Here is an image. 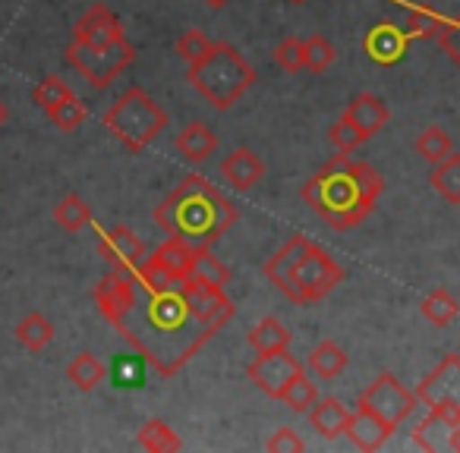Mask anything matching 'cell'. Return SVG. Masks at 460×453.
<instances>
[{
	"mask_svg": "<svg viewBox=\"0 0 460 453\" xmlns=\"http://www.w3.org/2000/svg\"><path fill=\"white\" fill-rule=\"evenodd\" d=\"M281 400L288 403L294 413H309V409L319 403V388H315V384L306 378V371H303L300 378H294V381H290V388L284 390Z\"/></svg>",
	"mask_w": 460,
	"mask_h": 453,
	"instance_id": "obj_34",
	"label": "cell"
},
{
	"mask_svg": "<svg viewBox=\"0 0 460 453\" xmlns=\"http://www.w3.org/2000/svg\"><path fill=\"white\" fill-rule=\"evenodd\" d=\"M221 177L227 179L230 189L250 192L252 186L265 179V161L259 158L252 148H234V152L221 161Z\"/></svg>",
	"mask_w": 460,
	"mask_h": 453,
	"instance_id": "obj_14",
	"label": "cell"
},
{
	"mask_svg": "<svg viewBox=\"0 0 460 453\" xmlns=\"http://www.w3.org/2000/svg\"><path fill=\"white\" fill-rule=\"evenodd\" d=\"M139 447L148 453H177L183 450V440H180V434L167 422L152 419L139 428Z\"/></svg>",
	"mask_w": 460,
	"mask_h": 453,
	"instance_id": "obj_25",
	"label": "cell"
},
{
	"mask_svg": "<svg viewBox=\"0 0 460 453\" xmlns=\"http://www.w3.org/2000/svg\"><path fill=\"white\" fill-rule=\"evenodd\" d=\"M328 139H332V145L338 148V152H347V154H353L359 145H363L369 135L363 133V129L357 126V123H350L344 114L338 117V123H334L332 129H328Z\"/></svg>",
	"mask_w": 460,
	"mask_h": 453,
	"instance_id": "obj_35",
	"label": "cell"
},
{
	"mask_svg": "<svg viewBox=\"0 0 460 453\" xmlns=\"http://www.w3.org/2000/svg\"><path fill=\"white\" fill-rule=\"evenodd\" d=\"M192 277L205 283H215V287H227L230 283V268L217 256H211L208 249L196 252V265H192Z\"/></svg>",
	"mask_w": 460,
	"mask_h": 453,
	"instance_id": "obj_33",
	"label": "cell"
},
{
	"mask_svg": "<svg viewBox=\"0 0 460 453\" xmlns=\"http://www.w3.org/2000/svg\"><path fill=\"white\" fill-rule=\"evenodd\" d=\"M265 450L269 453H288V450L300 453V450H306V440H303L294 428H278V431L265 440Z\"/></svg>",
	"mask_w": 460,
	"mask_h": 453,
	"instance_id": "obj_39",
	"label": "cell"
},
{
	"mask_svg": "<svg viewBox=\"0 0 460 453\" xmlns=\"http://www.w3.org/2000/svg\"><path fill=\"white\" fill-rule=\"evenodd\" d=\"M334 57H338V51H334V45L325 35H309V39H303V66H306L309 73H325L328 66L334 64Z\"/></svg>",
	"mask_w": 460,
	"mask_h": 453,
	"instance_id": "obj_32",
	"label": "cell"
},
{
	"mask_svg": "<svg viewBox=\"0 0 460 453\" xmlns=\"http://www.w3.org/2000/svg\"><path fill=\"white\" fill-rule=\"evenodd\" d=\"M341 281H344V268H341L322 246L309 243V249L300 256V262L290 268L281 293L288 296L294 306H313V302L325 300Z\"/></svg>",
	"mask_w": 460,
	"mask_h": 453,
	"instance_id": "obj_6",
	"label": "cell"
},
{
	"mask_svg": "<svg viewBox=\"0 0 460 453\" xmlns=\"http://www.w3.org/2000/svg\"><path fill=\"white\" fill-rule=\"evenodd\" d=\"M85 117H89V108H85L83 98H79L76 91H73L70 98H64L58 108L48 110V120H51L60 133H76V129L85 123Z\"/></svg>",
	"mask_w": 460,
	"mask_h": 453,
	"instance_id": "obj_30",
	"label": "cell"
},
{
	"mask_svg": "<svg viewBox=\"0 0 460 453\" xmlns=\"http://www.w3.org/2000/svg\"><path fill=\"white\" fill-rule=\"evenodd\" d=\"M290 340H294V334H290V327L284 325V321L278 318H262L256 327L250 331V346L256 353H275V350H288Z\"/></svg>",
	"mask_w": 460,
	"mask_h": 453,
	"instance_id": "obj_24",
	"label": "cell"
},
{
	"mask_svg": "<svg viewBox=\"0 0 460 453\" xmlns=\"http://www.w3.org/2000/svg\"><path fill=\"white\" fill-rule=\"evenodd\" d=\"M438 41L447 57L460 66V13L454 16V20H445V26H441V32H438Z\"/></svg>",
	"mask_w": 460,
	"mask_h": 453,
	"instance_id": "obj_40",
	"label": "cell"
},
{
	"mask_svg": "<svg viewBox=\"0 0 460 453\" xmlns=\"http://www.w3.org/2000/svg\"><path fill=\"white\" fill-rule=\"evenodd\" d=\"M420 309H422V315H426L429 325H435V327H447L460 315V302L454 300V296L447 293L445 287L432 290V293L422 300Z\"/></svg>",
	"mask_w": 460,
	"mask_h": 453,
	"instance_id": "obj_29",
	"label": "cell"
},
{
	"mask_svg": "<svg viewBox=\"0 0 460 453\" xmlns=\"http://www.w3.org/2000/svg\"><path fill=\"white\" fill-rule=\"evenodd\" d=\"M451 425H454V422H447L445 415H438V413H432V409H429L426 419L416 425L413 444L422 447V450H429V453L441 450V447H447V434H451Z\"/></svg>",
	"mask_w": 460,
	"mask_h": 453,
	"instance_id": "obj_28",
	"label": "cell"
},
{
	"mask_svg": "<svg viewBox=\"0 0 460 453\" xmlns=\"http://www.w3.org/2000/svg\"><path fill=\"white\" fill-rule=\"evenodd\" d=\"M16 340L26 346L29 353H41L54 340V325L41 312H29L26 318L16 325Z\"/></svg>",
	"mask_w": 460,
	"mask_h": 453,
	"instance_id": "obj_27",
	"label": "cell"
},
{
	"mask_svg": "<svg viewBox=\"0 0 460 453\" xmlns=\"http://www.w3.org/2000/svg\"><path fill=\"white\" fill-rule=\"evenodd\" d=\"M252 83L256 70L230 41H211L208 54L190 66V85L215 110L234 108L252 89Z\"/></svg>",
	"mask_w": 460,
	"mask_h": 453,
	"instance_id": "obj_4",
	"label": "cell"
},
{
	"mask_svg": "<svg viewBox=\"0 0 460 453\" xmlns=\"http://www.w3.org/2000/svg\"><path fill=\"white\" fill-rule=\"evenodd\" d=\"M382 189L385 179L376 167L338 152L303 183L300 196L334 231H350L372 214Z\"/></svg>",
	"mask_w": 460,
	"mask_h": 453,
	"instance_id": "obj_2",
	"label": "cell"
},
{
	"mask_svg": "<svg viewBox=\"0 0 460 453\" xmlns=\"http://www.w3.org/2000/svg\"><path fill=\"white\" fill-rule=\"evenodd\" d=\"M416 152H420V158L429 161V164H438V161H445L447 154L454 152V142L441 126H426L420 133V139H416Z\"/></svg>",
	"mask_w": 460,
	"mask_h": 453,
	"instance_id": "obj_31",
	"label": "cell"
},
{
	"mask_svg": "<svg viewBox=\"0 0 460 453\" xmlns=\"http://www.w3.org/2000/svg\"><path fill=\"white\" fill-rule=\"evenodd\" d=\"M120 39H127L120 16L104 4H92L73 26V41H79V45H111Z\"/></svg>",
	"mask_w": 460,
	"mask_h": 453,
	"instance_id": "obj_12",
	"label": "cell"
},
{
	"mask_svg": "<svg viewBox=\"0 0 460 453\" xmlns=\"http://www.w3.org/2000/svg\"><path fill=\"white\" fill-rule=\"evenodd\" d=\"M95 231H98V252H102V258L111 268H136V265L146 262L148 256L146 243L129 231L127 223H117L111 231L95 227Z\"/></svg>",
	"mask_w": 460,
	"mask_h": 453,
	"instance_id": "obj_11",
	"label": "cell"
},
{
	"mask_svg": "<svg viewBox=\"0 0 460 453\" xmlns=\"http://www.w3.org/2000/svg\"><path fill=\"white\" fill-rule=\"evenodd\" d=\"M347 438L357 450L363 453H372L378 447H385V440L394 434V425H388L385 419H378L372 409L366 406H357V413H350V422H347Z\"/></svg>",
	"mask_w": 460,
	"mask_h": 453,
	"instance_id": "obj_15",
	"label": "cell"
},
{
	"mask_svg": "<svg viewBox=\"0 0 460 453\" xmlns=\"http://www.w3.org/2000/svg\"><path fill=\"white\" fill-rule=\"evenodd\" d=\"M288 4H306V0H288Z\"/></svg>",
	"mask_w": 460,
	"mask_h": 453,
	"instance_id": "obj_44",
	"label": "cell"
},
{
	"mask_svg": "<svg viewBox=\"0 0 460 453\" xmlns=\"http://www.w3.org/2000/svg\"><path fill=\"white\" fill-rule=\"evenodd\" d=\"M429 183H432V189L438 192L447 205H460V154L451 152L445 161L432 164Z\"/></svg>",
	"mask_w": 460,
	"mask_h": 453,
	"instance_id": "obj_22",
	"label": "cell"
},
{
	"mask_svg": "<svg viewBox=\"0 0 460 453\" xmlns=\"http://www.w3.org/2000/svg\"><path fill=\"white\" fill-rule=\"evenodd\" d=\"M416 403H420L416 390L403 388V384L397 381V375H378L376 381H372L369 388H366L363 394H359L357 406L372 409V413H376L378 419H385L388 425L397 428L403 419H407L410 413H413Z\"/></svg>",
	"mask_w": 460,
	"mask_h": 453,
	"instance_id": "obj_9",
	"label": "cell"
},
{
	"mask_svg": "<svg viewBox=\"0 0 460 453\" xmlns=\"http://www.w3.org/2000/svg\"><path fill=\"white\" fill-rule=\"evenodd\" d=\"M173 148H177V154L183 161H190V164H202L208 154H215L217 148V135L211 133L208 123L196 120L190 123V126H183L177 133V139H173Z\"/></svg>",
	"mask_w": 460,
	"mask_h": 453,
	"instance_id": "obj_17",
	"label": "cell"
},
{
	"mask_svg": "<svg viewBox=\"0 0 460 453\" xmlns=\"http://www.w3.org/2000/svg\"><path fill=\"white\" fill-rule=\"evenodd\" d=\"M275 60H278V66H281V70H288V73L306 70V66H303V39L288 35V39L275 48Z\"/></svg>",
	"mask_w": 460,
	"mask_h": 453,
	"instance_id": "obj_38",
	"label": "cell"
},
{
	"mask_svg": "<svg viewBox=\"0 0 460 453\" xmlns=\"http://www.w3.org/2000/svg\"><path fill=\"white\" fill-rule=\"evenodd\" d=\"M347 362H350V356H347L344 346L334 344V340H322V344H315L313 353H309L306 369L313 371V375H319V378H325V381H332V378L344 375Z\"/></svg>",
	"mask_w": 460,
	"mask_h": 453,
	"instance_id": "obj_20",
	"label": "cell"
},
{
	"mask_svg": "<svg viewBox=\"0 0 460 453\" xmlns=\"http://www.w3.org/2000/svg\"><path fill=\"white\" fill-rule=\"evenodd\" d=\"M344 117L350 123H357L359 129H363L366 135H376V133H382L385 126H388V120H391V110H388V104L382 101L378 95H357L350 104H347V110H344Z\"/></svg>",
	"mask_w": 460,
	"mask_h": 453,
	"instance_id": "obj_16",
	"label": "cell"
},
{
	"mask_svg": "<svg viewBox=\"0 0 460 453\" xmlns=\"http://www.w3.org/2000/svg\"><path fill=\"white\" fill-rule=\"evenodd\" d=\"M102 123L127 152L139 154L142 148L152 145L161 135V129L167 126V114L146 89L129 85V89L104 110Z\"/></svg>",
	"mask_w": 460,
	"mask_h": 453,
	"instance_id": "obj_5",
	"label": "cell"
},
{
	"mask_svg": "<svg viewBox=\"0 0 460 453\" xmlns=\"http://www.w3.org/2000/svg\"><path fill=\"white\" fill-rule=\"evenodd\" d=\"M208 48H211V41H208V35H205L202 29H186V32L180 35V41H177V54H180V60H183L186 66L199 64V60L208 54Z\"/></svg>",
	"mask_w": 460,
	"mask_h": 453,
	"instance_id": "obj_37",
	"label": "cell"
},
{
	"mask_svg": "<svg viewBox=\"0 0 460 453\" xmlns=\"http://www.w3.org/2000/svg\"><path fill=\"white\" fill-rule=\"evenodd\" d=\"M104 375H108V369H104V362L95 353H79V356L66 365V378H70L73 388L83 390V394H92V390L104 381Z\"/></svg>",
	"mask_w": 460,
	"mask_h": 453,
	"instance_id": "obj_23",
	"label": "cell"
},
{
	"mask_svg": "<svg viewBox=\"0 0 460 453\" xmlns=\"http://www.w3.org/2000/svg\"><path fill=\"white\" fill-rule=\"evenodd\" d=\"M133 60H136V48L127 39L111 41V45H79V41H73L66 48V64L76 73H83L85 83L98 91L108 89Z\"/></svg>",
	"mask_w": 460,
	"mask_h": 453,
	"instance_id": "obj_7",
	"label": "cell"
},
{
	"mask_svg": "<svg viewBox=\"0 0 460 453\" xmlns=\"http://www.w3.org/2000/svg\"><path fill=\"white\" fill-rule=\"evenodd\" d=\"M447 447L460 453V422H454V425H451V434H447Z\"/></svg>",
	"mask_w": 460,
	"mask_h": 453,
	"instance_id": "obj_41",
	"label": "cell"
},
{
	"mask_svg": "<svg viewBox=\"0 0 460 453\" xmlns=\"http://www.w3.org/2000/svg\"><path fill=\"white\" fill-rule=\"evenodd\" d=\"M250 381L262 390L271 400H281L284 390L290 388L294 378L303 375V362L296 356H290V350H275V353H256V359L246 369Z\"/></svg>",
	"mask_w": 460,
	"mask_h": 453,
	"instance_id": "obj_10",
	"label": "cell"
},
{
	"mask_svg": "<svg viewBox=\"0 0 460 453\" xmlns=\"http://www.w3.org/2000/svg\"><path fill=\"white\" fill-rule=\"evenodd\" d=\"M7 120H10V108L4 101H0V129L7 126Z\"/></svg>",
	"mask_w": 460,
	"mask_h": 453,
	"instance_id": "obj_42",
	"label": "cell"
},
{
	"mask_svg": "<svg viewBox=\"0 0 460 453\" xmlns=\"http://www.w3.org/2000/svg\"><path fill=\"white\" fill-rule=\"evenodd\" d=\"M347 422H350V409L338 400V396H319L313 409H309V425L313 431H319L322 438L334 440L347 431Z\"/></svg>",
	"mask_w": 460,
	"mask_h": 453,
	"instance_id": "obj_18",
	"label": "cell"
},
{
	"mask_svg": "<svg viewBox=\"0 0 460 453\" xmlns=\"http://www.w3.org/2000/svg\"><path fill=\"white\" fill-rule=\"evenodd\" d=\"M202 4H208L211 10H221V7H227L230 0H202Z\"/></svg>",
	"mask_w": 460,
	"mask_h": 453,
	"instance_id": "obj_43",
	"label": "cell"
},
{
	"mask_svg": "<svg viewBox=\"0 0 460 453\" xmlns=\"http://www.w3.org/2000/svg\"><path fill=\"white\" fill-rule=\"evenodd\" d=\"M73 95V89L64 83L60 76H45L39 85H35V91H32V98H35V104H39L41 110H51V108H58L64 98H70Z\"/></svg>",
	"mask_w": 460,
	"mask_h": 453,
	"instance_id": "obj_36",
	"label": "cell"
},
{
	"mask_svg": "<svg viewBox=\"0 0 460 453\" xmlns=\"http://www.w3.org/2000/svg\"><path fill=\"white\" fill-rule=\"evenodd\" d=\"M196 246L183 243V240H173L167 237L164 246H158V249L152 252V256H146L148 262L155 265V268L167 271V274L173 277H190L192 274V265H196Z\"/></svg>",
	"mask_w": 460,
	"mask_h": 453,
	"instance_id": "obj_19",
	"label": "cell"
},
{
	"mask_svg": "<svg viewBox=\"0 0 460 453\" xmlns=\"http://www.w3.org/2000/svg\"><path fill=\"white\" fill-rule=\"evenodd\" d=\"M407 45H410V39L403 35V29L391 26V22H378V26H372L363 39L366 57L378 66L401 64V57L407 54Z\"/></svg>",
	"mask_w": 460,
	"mask_h": 453,
	"instance_id": "obj_13",
	"label": "cell"
},
{
	"mask_svg": "<svg viewBox=\"0 0 460 453\" xmlns=\"http://www.w3.org/2000/svg\"><path fill=\"white\" fill-rule=\"evenodd\" d=\"M54 221H58L66 233H79V231H85V227H92L95 217H92V208L85 205V198L79 196V192H66V196L54 205Z\"/></svg>",
	"mask_w": 460,
	"mask_h": 453,
	"instance_id": "obj_21",
	"label": "cell"
},
{
	"mask_svg": "<svg viewBox=\"0 0 460 453\" xmlns=\"http://www.w3.org/2000/svg\"><path fill=\"white\" fill-rule=\"evenodd\" d=\"M441 26H445V16L435 13L432 7H426V4H416V7L407 10V20H403V35H407L410 41L420 39H438Z\"/></svg>",
	"mask_w": 460,
	"mask_h": 453,
	"instance_id": "obj_26",
	"label": "cell"
},
{
	"mask_svg": "<svg viewBox=\"0 0 460 453\" xmlns=\"http://www.w3.org/2000/svg\"><path fill=\"white\" fill-rule=\"evenodd\" d=\"M98 312L161 378H173L234 318L224 287L142 262L111 268L92 290Z\"/></svg>",
	"mask_w": 460,
	"mask_h": 453,
	"instance_id": "obj_1",
	"label": "cell"
},
{
	"mask_svg": "<svg viewBox=\"0 0 460 453\" xmlns=\"http://www.w3.org/2000/svg\"><path fill=\"white\" fill-rule=\"evenodd\" d=\"M420 403H426L432 413L445 415L447 422H460V356H445L416 388Z\"/></svg>",
	"mask_w": 460,
	"mask_h": 453,
	"instance_id": "obj_8",
	"label": "cell"
},
{
	"mask_svg": "<svg viewBox=\"0 0 460 453\" xmlns=\"http://www.w3.org/2000/svg\"><path fill=\"white\" fill-rule=\"evenodd\" d=\"M237 205L199 173L186 177L155 208V223L161 231L196 249H211L237 223Z\"/></svg>",
	"mask_w": 460,
	"mask_h": 453,
	"instance_id": "obj_3",
	"label": "cell"
}]
</instances>
